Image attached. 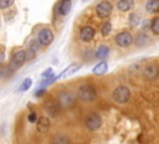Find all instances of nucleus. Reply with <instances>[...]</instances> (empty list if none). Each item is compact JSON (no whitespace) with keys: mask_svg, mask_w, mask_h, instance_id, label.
<instances>
[{"mask_svg":"<svg viewBox=\"0 0 159 144\" xmlns=\"http://www.w3.org/2000/svg\"><path fill=\"white\" fill-rule=\"evenodd\" d=\"M77 98L84 103L93 102L97 98V91L92 84H82L77 88Z\"/></svg>","mask_w":159,"mask_h":144,"instance_id":"nucleus-1","label":"nucleus"},{"mask_svg":"<svg viewBox=\"0 0 159 144\" xmlns=\"http://www.w3.org/2000/svg\"><path fill=\"white\" fill-rule=\"evenodd\" d=\"M113 101L117 103H125L130 98V89L127 86H118L112 93Z\"/></svg>","mask_w":159,"mask_h":144,"instance_id":"nucleus-2","label":"nucleus"},{"mask_svg":"<svg viewBox=\"0 0 159 144\" xmlns=\"http://www.w3.org/2000/svg\"><path fill=\"white\" fill-rule=\"evenodd\" d=\"M84 124L87 127V129H89L91 132H96L101 128L102 125V117L99 113L97 112H92L89 114H87L86 119H84Z\"/></svg>","mask_w":159,"mask_h":144,"instance_id":"nucleus-3","label":"nucleus"},{"mask_svg":"<svg viewBox=\"0 0 159 144\" xmlns=\"http://www.w3.org/2000/svg\"><path fill=\"white\" fill-rule=\"evenodd\" d=\"M57 102H58V104H60L61 108H66V109H67V108H71V107L75 106V103H76V97H75V94H73L72 92H70V91H63V92H61V93L58 94Z\"/></svg>","mask_w":159,"mask_h":144,"instance_id":"nucleus-4","label":"nucleus"},{"mask_svg":"<svg viewBox=\"0 0 159 144\" xmlns=\"http://www.w3.org/2000/svg\"><path fill=\"white\" fill-rule=\"evenodd\" d=\"M25 61H26V52L24 50H17L12 53L9 62V67L11 70H17L25 63Z\"/></svg>","mask_w":159,"mask_h":144,"instance_id":"nucleus-5","label":"nucleus"},{"mask_svg":"<svg viewBox=\"0 0 159 144\" xmlns=\"http://www.w3.org/2000/svg\"><path fill=\"white\" fill-rule=\"evenodd\" d=\"M53 41V32L50 27H42L37 32V42L42 46H48Z\"/></svg>","mask_w":159,"mask_h":144,"instance_id":"nucleus-6","label":"nucleus"},{"mask_svg":"<svg viewBox=\"0 0 159 144\" xmlns=\"http://www.w3.org/2000/svg\"><path fill=\"white\" fill-rule=\"evenodd\" d=\"M61 107L58 104L57 101H53V99H48L43 103V110L46 112L47 115H50L51 118H56L60 115L61 113Z\"/></svg>","mask_w":159,"mask_h":144,"instance_id":"nucleus-7","label":"nucleus"},{"mask_svg":"<svg viewBox=\"0 0 159 144\" xmlns=\"http://www.w3.org/2000/svg\"><path fill=\"white\" fill-rule=\"evenodd\" d=\"M96 14L101 19L109 17L111 14H112V4L109 1H107V0H103V1L98 2L97 6H96Z\"/></svg>","mask_w":159,"mask_h":144,"instance_id":"nucleus-8","label":"nucleus"},{"mask_svg":"<svg viewBox=\"0 0 159 144\" xmlns=\"http://www.w3.org/2000/svg\"><path fill=\"white\" fill-rule=\"evenodd\" d=\"M114 41L119 47H128L133 43V35L129 31H122L116 35Z\"/></svg>","mask_w":159,"mask_h":144,"instance_id":"nucleus-9","label":"nucleus"},{"mask_svg":"<svg viewBox=\"0 0 159 144\" xmlns=\"http://www.w3.org/2000/svg\"><path fill=\"white\" fill-rule=\"evenodd\" d=\"M94 34H96V30L92 26H89V25L83 26L80 31V40L83 42H89L94 37Z\"/></svg>","mask_w":159,"mask_h":144,"instance_id":"nucleus-10","label":"nucleus"},{"mask_svg":"<svg viewBox=\"0 0 159 144\" xmlns=\"http://www.w3.org/2000/svg\"><path fill=\"white\" fill-rule=\"evenodd\" d=\"M80 68H81V65H80V63H71L67 68H65V70L62 71V73H60V74H57V76L55 77V81H56V79H60V78H63V77H68V76L73 74L75 72H77Z\"/></svg>","mask_w":159,"mask_h":144,"instance_id":"nucleus-11","label":"nucleus"},{"mask_svg":"<svg viewBox=\"0 0 159 144\" xmlns=\"http://www.w3.org/2000/svg\"><path fill=\"white\" fill-rule=\"evenodd\" d=\"M36 130L39 133H46L50 128V119L47 117H40L36 119Z\"/></svg>","mask_w":159,"mask_h":144,"instance_id":"nucleus-12","label":"nucleus"},{"mask_svg":"<svg viewBox=\"0 0 159 144\" xmlns=\"http://www.w3.org/2000/svg\"><path fill=\"white\" fill-rule=\"evenodd\" d=\"M72 7V1L71 0H60L57 5V14L61 16H66Z\"/></svg>","mask_w":159,"mask_h":144,"instance_id":"nucleus-13","label":"nucleus"},{"mask_svg":"<svg viewBox=\"0 0 159 144\" xmlns=\"http://www.w3.org/2000/svg\"><path fill=\"white\" fill-rule=\"evenodd\" d=\"M107 71H108V63H107L106 61H101L99 63H97V65L93 67L92 73H93L94 76H102V74H104Z\"/></svg>","mask_w":159,"mask_h":144,"instance_id":"nucleus-14","label":"nucleus"},{"mask_svg":"<svg viewBox=\"0 0 159 144\" xmlns=\"http://www.w3.org/2000/svg\"><path fill=\"white\" fill-rule=\"evenodd\" d=\"M133 6H134V0H119L117 2V9L122 12L132 10Z\"/></svg>","mask_w":159,"mask_h":144,"instance_id":"nucleus-15","label":"nucleus"},{"mask_svg":"<svg viewBox=\"0 0 159 144\" xmlns=\"http://www.w3.org/2000/svg\"><path fill=\"white\" fill-rule=\"evenodd\" d=\"M144 76H145V78H148V79H153V78H155L157 76H158V67L155 66V65H149V66H147L145 68H144Z\"/></svg>","mask_w":159,"mask_h":144,"instance_id":"nucleus-16","label":"nucleus"},{"mask_svg":"<svg viewBox=\"0 0 159 144\" xmlns=\"http://www.w3.org/2000/svg\"><path fill=\"white\" fill-rule=\"evenodd\" d=\"M108 56H109V48H108V46L101 45V46L97 48V51H96V57H97L98 60H101V61H104Z\"/></svg>","mask_w":159,"mask_h":144,"instance_id":"nucleus-17","label":"nucleus"},{"mask_svg":"<svg viewBox=\"0 0 159 144\" xmlns=\"http://www.w3.org/2000/svg\"><path fill=\"white\" fill-rule=\"evenodd\" d=\"M145 10L149 14H157L159 10V0H148L145 4Z\"/></svg>","mask_w":159,"mask_h":144,"instance_id":"nucleus-18","label":"nucleus"},{"mask_svg":"<svg viewBox=\"0 0 159 144\" xmlns=\"http://www.w3.org/2000/svg\"><path fill=\"white\" fill-rule=\"evenodd\" d=\"M149 41H150V38L148 37V35L145 32H139L135 37V45L137 46H145V45H148Z\"/></svg>","mask_w":159,"mask_h":144,"instance_id":"nucleus-19","label":"nucleus"},{"mask_svg":"<svg viewBox=\"0 0 159 144\" xmlns=\"http://www.w3.org/2000/svg\"><path fill=\"white\" fill-rule=\"evenodd\" d=\"M140 15L139 14H137V12H132L130 15H129V19H128V21H129V25L132 26V27H137V26H139L140 25Z\"/></svg>","mask_w":159,"mask_h":144,"instance_id":"nucleus-20","label":"nucleus"},{"mask_svg":"<svg viewBox=\"0 0 159 144\" xmlns=\"http://www.w3.org/2000/svg\"><path fill=\"white\" fill-rule=\"evenodd\" d=\"M52 144H70V139L63 134H57L53 137Z\"/></svg>","mask_w":159,"mask_h":144,"instance_id":"nucleus-21","label":"nucleus"},{"mask_svg":"<svg viewBox=\"0 0 159 144\" xmlns=\"http://www.w3.org/2000/svg\"><path fill=\"white\" fill-rule=\"evenodd\" d=\"M31 86H32V79H31V78H25V79L21 82L20 87H19V92H25V91L30 89Z\"/></svg>","mask_w":159,"mask_h":144,"instance_id":"nucleus-22","label":"nucleus"},{"mask_svg":"<svg viewBox=\"0 0 159 144\" xmlns=\"http://www.w3.org/2000/svg\"><path fill=\"white\" fill-rule=\"evenodd\" d=\"M150 30L154 35H158L159 34V17L155 16L152 21H150Z\"/></svg>","mask_w":159,"mask_h":144,"instance_id":"nucleus-23","label":"nucleus"},{"mask_svg":"<svg viewBox=\"0 0 159 144\" xmlns=\"http://www.w3.org/2000/svg\"><path fill=\"white\" fill-rule=\"evenodd\" d=\"M111 31H112V24L109 22V21H107V22H103V25H102V27H101V34H102V36H108L109 34H111Z\"/></svg>","mask_w":159,"mask_h":144,"instance_id":"nucleus-24","label":"nucleus"},{"mask_svg":"<svg viewBox=\"0 0 159 144\" xmlns=\"http://www.w3.org/2000/svg\"><path fill=\"white\" fill-rule=\"evenodd\" d=\"M15 0H0V9H7L14 4Z\"/></svg>","mask_w":159,"mask_h":144,"instance_id":"nucleus-25","label":"nucleus"},{"mask_svg":"<svg viewBox=\"0 0 159 144\" xmlns=\"http://www.w3.org/2000/svg\"><path fill=\"white\" fill-rule=\"evenodd\" d=\"M41 77L45 79V78H50V77H53V71H52V68L50 67V68H47V70H45L43 71V73L41 74Z\"/></svg>","mask_w":159,"mask_h":144,"instance_id":"nucleus-26","label":"nucleus"},{"mask_svg":"<svg viewBox=\"0 0 159 144\" xmlns=\"http://www.w3.org/2000/svg\"><path fill=\"white\" fill-rule=\"evenodd\" d=\"M36 119H37L36 113H35V112H30V114L27 115V120H29L30 123H35V122H36Z\"/></svg>","mask_w":159,"mask_h":144,"instance_id":"nucleus-27","label":"nucleus"},{"mask_svg":"<svg viewBox=\"0 0 159 144\" xmlns=\"http://www.w3.org/2000/svg\"><path fill=\"white\" fill-rule=\"evenodd\" d=\"M43 92H45V89H43V88L36 89V92H35V96H36V97H39V96H42V94H43Z\"/></svg>","mask_w":159,"mask_h":144,"instance_id":"nucleus-28","label":"nucleus"},{"mask_svg":"<svg viewBox=\"0 0 159 144\" xmlns=\"http://www.w3.org/2000/svg\"><path fill=\"white\" fill-rule=\"evenodd\" d=\"M2 61H4V52L0 51V65L2 63Z\"/></svg>","mask_w":159,"mask_h":144,"instance_id":"nucleus-29","label":"nucleus"},{"mask_svg":"<svg viewBox=\"0 0 159 144\" xmlns=\"http://www.w3.org/2000/svg\"><path fill=\"white\" fill-rule=\"evenodd\" d=\"M0 29H1V21H0Z\"/></svg>","mask_w":159,"mask_h":144,"instance_id":"nucleus-30","label":"nucleus"},{"mask_svg":"<svg viewBox=\"0 0 159 144\" xmlns=\"http://www.w3.org/2000/svg\"><path fill=\"white\" fill-rule=\"evenodd\" d=\"M0 76H1V72H0Z\"/></svg>","mask_w":159,"mask_h":144,"instance_id":"nucleus-31","label":"nucleus"}]
</instances>
